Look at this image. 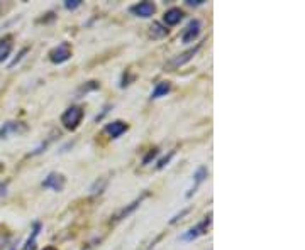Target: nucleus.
<instances>
[{"instance_id": "nucleus-1", "label": "nucleus", "mask_w": 305, "mask_h": 250, "mask_svg": "<svg viewBox=\"0 0 305 250\" xmlns=\"http://www.w3.org/2000/svg\"><path fill=\"white\" fill-rule=\"evenodd\" d=\"M82 119H83V110L80 107H70V109L61 115V124L65 125L66 129L73 130L80 125Z\"/></svg>"}, {"instance_id": "nucleus-2", "label": "nucleus", "mask_w": 305, "mask_h": 250, "mask_svg": "<svg viewBox=\"0 0 305 250\" xmlns=\"http://www.w3.org/2000/svg\"><path fill=\"white\" fill-rule=\"evenodd\" d=\"M210 222H212V213H209L207 217H205L199 225H195V227H192L188 232L181 235V240H185V242H192V240L199 238L200 235H204L207 232V228L210 227Z\"/></svg>"}, {"instance_id": "nucleus-3", "label": "nucleus", "mask_w": 305, "mask_h": 250, "mask_svg": "<svg viewBox=\"0 0 305 250\" xmlns=\"http://www.w3.org/2000/svg\"><path fill=\"white\" fill-rule=\"evenodd\" d=\"M70 56H71V49L68 42H61L60 46L49 53V60H51V63H55V65H61V63L68 61Z\"/></svg>"}, {"instance_id": "nucleus-4", "label": "nucleus", "mask_w": 305, "mask_h": 250, "mask_svg": "<svg viewBox=\"0 0 305 250\" xmlns=\"http://www.w3.org/2000/svg\"><path fill=\"white\" fill-rule=\"evenodd\" d=\"M27 130V127L21 124V122H6L2 127H0V139H7L11 135H19L24 134Z\"/></svg>"}, {"instance_id": "nucleus-5", "label": "nucleus", "mask_w": 305, "mask_h": 250, "mask_svg": "<svg viewBox=\"0 0 305 250\" xmlns=\"http://www.w3.org/2000/svg\"><path fill=\"white\" fill-rule=\"evenodd\" d=\"M65 176L60 174V173H49L48 178L43 181V186L44 188H49L53 191H61L63 188H65Z\"/></svg>"}, {"instance_id": "nucleus-6", "label": "nucleus", "mask_w": 305, "mask_h": 250, "mask_svg": "<svg viewBox=\"0 0 305 250\" xmlns=\"http://www.w3.org/2000/svg\"><path fill=\"white\" fill-rule=\"evenodd\" d=\"M200 21H197V19H194V21L188 22V26L185 27L183 34H181V42L188 44V42H194L197 36L200 34Z\"/></svg>"}, {"instance_id": "nucleus-7", "label": "nucleus", "mask_w": 305, "mask_h": 250, "mask_svg": "<svg viewBox=\"0 0 305 250\" xmlns=\"http://www.w3.org/2000/svg\"><path fill=\"white\" fill-rule=\"evenodd\" d=\"M199 49H200V44H197L195 47H192V49H188V51H185L183 55L173 58V60L170 61L168 68H170V70H175V68H178V66H183L185 63H188V61L192 60V58H194V56L197 55V51H199Z\"/></svg>"}, {"instance_id": "nucleus-8", "label": "nucleus", "mask_w": 305, "mask_h": 250, "mask_svg": "<svg viewBox=\"0 0 305 250\" xmlns=\"http://www.w3.org/2000/svg\"><path fill=\"white\" fill-rule=\"evenodd\" d=\"M131 12L137 17L147 19L156 12V7H155V4H151V2H139V4H136V6L131 7Z\"/></svg>"}, {"instance_id": "nucleus-9", "label": "nucleus", "mask_w": 305, "mask_h": 250, "mask_svg": "<svg viewBox=\"0 0 305 250\" xmlns=\"http://www.w3.org/2000/svg\"><path fill=\"white\" fill-rule=\"evenodd\" d=\"M126 130H127V124H126V122H122V120L110 122V124L105 125V132L112 137V139H117V137H121Z\"/></svg>"}, {"instance_id": "nucleus-10", "label": "nucleus", "mask_w": 305, "mask_h": 250, "mask_svg": "<svg viewBox=\"0 0 305 250\" xmlns=\"http://www.w3.org/2000/svg\"><path fill=\"white\" fill-rule=\"evenodd\" d=\"M205 178H207V169H205L204 166H202V168L197 169V173L194 174V184H192V186H190V189L186 191V194H185L186 198H190V196L194 194L197 189H199V186H200L202 183H204Z\"/></svg>"}, {"instance_id": "nucleus-11", "label": "nucleus", "mask_w": 305, "mask_h": 250, "mask_svg": "<svg viewBox=\"0 0 305 250\" xmlns=\"http://www.w3.org/2000/svg\"><path fill=\"white\" fill-rule=\"evenodd\" d=\"M181 19H183V11H180V9L173 7V9H170V11H166L163 21H165L166 26H176V24H178Z\"/></svg>"}, {"instance_id": "nucleus-12", "label": "nucleus", "mask_w": 305, "mask_h": 250, "mask_svg": "<svg viewBox=\"0 0 305 250\" xmlns=\"http://www.w3.org/2000/svg\"><path fill=\"white\" fill-rule=\"evenodd\" d=\"M14 44H12V37L11 36H6L0 39V63H4L11 55Z\"/></svg>"}, {"instance_id": "nucleus-13", "label": "nucleus", "mask_w": 305, "mask_h": 250, "mask_svg": "<svg viewBox=\"0 0 305 250\" xmlns=\"http://www.w3.org/2000/svg\"><path fill=\"white\" fill-rule=\"evenodd\" d=\"M171 90V83L170 81H161L158 85L155 86V90L151 91V98L156 100V98H161V96H166Z\"/></svg>"}, {"instance_id": "nucleus-14", "label": "nucleus", "mask_w": 305, "mask_h": 250, "mask_svg": "<svg viewBox=\"0 0 305 250\" xmlns=\"http://www.w3.org/2000/svg\"><path fill=\"white\" fill-rule=\"evenodd\" d=\"M144 198H146V194H142L141 198H137L136 202H132V203L129 205V207L122 210L121 213H117V215H116V222H119V220L126 218V217H129V215H131L132 212H134V210H136L137 207H139V205H141V202H142V199H144Z\"/></svg>"}, {"instance_id": "nucleus-15", "label": "nucleus", "mask_w": 305, "mask_h": 250, "mask_svg": "<svg viewBox=\"0 0 305 250\" xmlns=\"http://www.w3.org/2000/svg\"><path fill=\"white\" fill-rule=\"evenodd\" d=\"M39 232H41V223H34L31 237L27 238V242H26V245H24L22 250H34V247H36V238H37Z\"/></svg>"}, {"instance_id": "nucleus-16", "label": "nucleus", "mask_w": 305, "mask_h": 250, "mask_svg": "<svg viewBox=\"0 0 305 250\" xmlns=\"http://www.w3.org/2000/svg\"><path fill=\"white\" fill-rule=\"evenodd\" d=\"M166 34H168V29L161 26L160 22H155V24L151 26V36L155 37V39L163 37V36H166Z\"/></svg>"}, {"instance_id": "nucleus-17", "label": "nucleus", "mask_w": 305, "mask_h": 250, "mask_svg": "<svg viewBox=\"0 0 305 250\" xmlns=\"http://www.w3.org/2000/svg\"><path fill=\"white\" fill-rule=\"evenodd\" d=\"M173 156H175V151H170V154H168V156H166V158H163V159H161V161H160V163H158V169H163V168H165V166H168V163H170V159H171V158H173Z\"/></svg>"}, {"instance_id": "nucleus-18", "label": "nucleus", "mask_w": 305, "mask_h": 250, "mask_svg": "<svg viewBox=\"0 0 305 250\" xmlns=\"http://www.w3.org/2000/svg\"><path fill=\"white\" fill-rule=\"evenodd\" d=\"M80 6H82L80 0H66L65 2V7L68 9V11H75V9L80 7Z\"/></svg>"}, {"instance_id": "nucleus-19", "label": "nucleus", "mask_w": 305, "mask_h": 250, "mask_svg": "<svg viewBox=\"0 0 305 250\" xmlns=\"http://www.w3.org/2000/svg\"><path fill=\"white\" fill-rule=\"evenodd\" d=\"M27 51H29V49H27V47H24V49H22V51H21V53H19V56L16 58V60H14V61L11 63V65H9V68H14V66H16V65H17V63H19V61H21V60H22V56H24V55H26V53H27Z\"/></svg>"}, {"instance_id": "nucleus-20", "label": "nucleus", "mask_w": 305, "mask_h": 250, "mask_svg": "<svg viewBox=\"0 0 305 250\" xmlns=\"http://www.w3.org/2000/svg\"><path fill=\"white\" fill-rule=\"evenodd\" d=\"M7 242H9V237H7V235H0V250H6Z\"/></svg>"}, {"instance_id": "nucleus-21", "label": "nucleus", "mask_w": 305, "mask_h": 250, "mask_svg": "<svg viewBox=\"0 0 305 250\" xmlns=\"http://www.w3.org/2000/svg\"><path fill=\"white\" fill-rule=\"evenodd\" d=\"M188 212H190V210H188V208H185V210H183V212H181V213H178V215H176V217H173V218H171V222H170V223H176V222H178V220H180L181 217H185V215L188 213Z\"/></svg>"}, {"instance_id": "nucleus-22", "label": "nucleus", "mask_w": 305, "mask_h": 250, "mask_svg": "<svg viewBox=\"0 0 305 250\" xmlns=\"http://www.w3.org/2000/svg\"><path fill=\"white\" fill-rule=\"evenodd\" d=\"M156 154H158V151H156V149H152V151H151V153H149V154H147V156H146V158H144V161H142V164H147V163H149V161H151L152 158H155V156H156Z\"/></svg>"}, {"instance_id": "nucleus-23", "label": "nucleus", "mask_w": 305, "mask_h": 250, "mask_svg": "<svg viewBox=\"0 0 305 250\" xmlns=\"http://www.w3.org/2000/svg\"><path fill=\"white\" fill-rule=\"evenodd\" d=\"M186 4H188V6H200L202 0H188V2H186Z\"/></svg>"}, {"instance_id": "nucleus-24", "label": "nucleus", "mask_w": 305, "mask_h": 250, "mask_svg": "<svg viewBox=\"0 0 305 250\" xmlns=\"http://www.w3.org/2000/svg\"><path fill=\"white\" fill-rule=\"evenodd\" d=\"M44 250H58V248H55V247H46Z\"/></svg>"}]
</instances>
